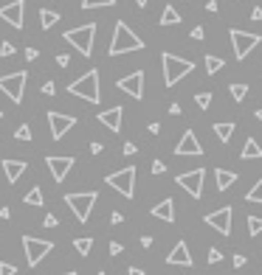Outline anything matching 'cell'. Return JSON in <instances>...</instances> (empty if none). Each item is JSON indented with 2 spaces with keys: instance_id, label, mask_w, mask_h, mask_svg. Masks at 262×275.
I'll return each mask as SVG.
<instances>
[{
  "instance_id": "obj_43",
  "label": "cell",
  "mask_w": 262,
  "mask_h": 275,
  "mask_svg": "<svg viewBox=\"0 0 262 275\" xmlns=\"http://www.w3.org/2000/svg\"><path fill=\"white\" fill-rule=\"evenodd\" d=\"M121 244H118V242H110V256H118V253H121Z\"/></svg>"
},
{
  "instance_id": "obj_42",
  "label": "cell",
  "mask_w": 262,
  "mask_h": 275,
  "mask_svg": "<svg viewBox=\"0 0 262 275\" xmlns=\"http://www.w3.org/2000/svg\"><path fill=\"white\" fill-rule=\"evenodd\" d=\"M121 222H124V217H121L118 211H113V213H110V225H121Z\"/></svg>"
},
{
  "instance_id": "obj_19",
  "label": "cell",
  "mask_w": 262,
  "mask_h": 275,
  "mask_svg": "<svg viewBox=\"0 0 262 275\" xmlns=\"http://www.w3.org/2000/svg\"><path fill=\"white\" fill-rule=\"evenodd\" d=\"M3 171H6V180L9 183H17L26 174V160H3Z\"/></svg>"
},
{
  "instance_id": "obj_56",
  "label": "cell",
  "mask_w": 262,
  "mask_h": 275,
  "mask_svg": "<svg viewBox=\"0 0 262 275\" xmlns=\"http://www.w3.org/2000/svg\"><path fill=\"white\" fill-rule=\"evenodd\" d=\"M62 275H76V272H74V270H71V272H62Z\"/></svg>"
},
{
  "instance_id": "obj_10",
  "label": "cell",
  "mask_w": 262,
  "mask_h": 275,
  "mask_svg": "<svg viewBox=\"0 0 262 275\" xmlns=\"http://www.w3.org/2000/svg\"><path fill=\"white\" fill-rule=\"evenodd\" d=\"M203 177H206L203 169H192V171H183L181 177H175V183L181 185L192 200H200V194H203Z\"/></svg>"
},
{
  "instance_id": "obj_18",
  "label": "cell",
  "mask_w": 262,
  "mask_h": 275,
  "mask_svg": "<svg viewBox=\"0 0 262 275\" xmlns=\"http://www.w3.org/2000/svg\"><path fill=\"white\" fill-rule=\"evenodd\" d=\"M121 121H124V107H110V110L99 112V124H104L110 132H118V129H121Z\"/></svg>"
},
{
  "instance_id": "obj_27",
  "label": "cell",
  "mask_w": 262,
  "mask_h": 275,
  "mask_svg": "<svg viewBox=\"0 0 262 275\" xmlns=\"http://www.w3.org/2000/svg\"><path fill=\"white\" fill-rule=\"evenodd\" d=\"M23 202H26V205H43V191H40V188H31V191H28V194L26 197H23Z\"/></svg>"
},
{
  "instance_id": "obj_20",
  "label": "cell",
  "mask_w": 262,
  "mask_h": 275,
  "mask_svg": "<svg viewBox=\"0 0 262 275\" xmlns=\"http://www.w3.org/2000/svg\"><path fill=\"white\" fill-rule=\"evenodd\" d=\"M152 217H155V219H164V222H175V202L166 197L164 202L152 205Z\"/></svg>"
},
{
  "instance_id": "obj_58",
  "label": "cell",
  "mask_w": 262,
  "mask_h": 275,
  "mask_svg": "<svg viewBox=\"0 0 262 275\" xmlns=\"http://www.w3.org/2000/svg\"><path fill=\"white\" fill-rule=\"evenodd\" d=\"M0 118H3V110H0Z\"/></svg>"
},
{
  "instance_id": "obj_46",
  "label": "cell",
  "mask_w": 262,
  "mask_h": 275,
  "mask_svg": "<svg viewBox=\"0 0 262 275\" xmlns=\"http://www.w3.org/2000/svg\"><path fill=\"white\" fill-rule=\"evenodd\" d=\"M124 154H135V143H124Z\"/></svg>"
},
{
  "instance_id": "obj_14",
  "label": "cell",
  "mask_w": 262,
  "mask_h": 275,
  "mask_svg": "<svg viewBox=\"0 0 262 275\" xmlns=\"http://www.w3.org/2000/svg\"><path fill=\"white\" fill-rule=\"evenodd\" d=\"M116 87H118L121 93L133 95V99H144V73H141V70H135V73H130V76H124V79H118Z\"/></svg>"
},
{
  "instance_id": "obj_51",
  "label": "cell",
  "mask_w": 262,
  "mask_h": 275,
  "mask_svg": "<svg viewBox=\"0 0 262 275\" xmlns=\"http://www.w3.org/2000/svg\"><path fill=\"white\" fill-rule=\"evenodd\" d=\"M206 9H209V11H217V9H220L217 0H209V3H206Z\"/></svg>"
},
{
  "instance_id": "obj_49",
  "label": "cell",
  "mask_w": 262,
  "mask_h": 275,
  "mask_svg": "<svg viewBox=\"0 0 262 275\" xmlns=\"http://www.w3.org/2000/svg\"><path fill=\"white\" fill-rule=\"evenodd\" d=\"M102 149H104L102 143H91V152H93V154H99V152H102Z\"/></svg>"
},
{
  "instance_id": "obj_54",
  "label": "cell",
  "mask_w": 262,
  "mask_h": 275,
  "mask_svg": "<svg viewBox=\"0 0 262 275\" xmlns=\"http://www.w3.org/2000/svg\"><path fill=\"white\" fill-rule=\"evenodd\" d=\"M147 3H150V0H135V6H138V9H144Z\"/></svg>"
},
{
  "instance_id": "obj_22",
  "label": "cell",
  "mask_w": 262,
  "mask_h": 275,
  "mask_svg": "<svg viewBox=\"0 0 262 275\" xmlns=\"http://www.w3.org/2000/svg\"><path fill=\"white\" fill-rule=\"evenodd\" d=\"M240 158H242V160H259V158H262V146L254 141V138H248L246 146H242V154H240Z\"/></svg>"
},
{
  "instance_id": "obj_17",
  "label": "cell",
  "mask_w": 262,
  "mask_h": 275,
  "mask_svg": "<svg viewBox=\"0 0 262 275\" xmlns=\"http://www.w3.org/2000/svg\"><path fill=\"white\" fill-rule=\"evenodd\" d=\"M166 264L169 267H192V253H189L186 242H178L172 247V253L166 256Z\"/></svg>"
},
{
  "instance_id": "obj_4",
  "label": "cell",
  "mask_w": 262,
  "mask_h": 275,
  "mask_svg": "<svg viewBox=\"0 0 262 275\" xmlns=\"http://www.w3.org/2000/svg\"><path fill=\"white\" fill-rule=\"evenodd\" d=\"M93 40H96V23H88V26L65 31V43H71L82 56H91L93 53Z\"/></svg>"
},
{
  "instance_id": "obj_57",
  "label": "cell",
  "mask_w": 262,
  "mask_h": 275,
  "mask_svg": "<svg viewBox=\"0 0 262 275\" xmlns=\"http://www.w3.org/2000/svg\"><path fill=\"white\" fill-rule=\"evenodd\" d=\"M96 275H107V272H96Z\"/></svg>"
},
{
  "instance_id": "obj_6",
  "label": "cell",
  "mask_w": 262,
  "mask_h": 275,
  "mask_svg": "<svg viewBox=\"0 0 262 275\" xmlns=\"http://www.w3.org/2000/svg\"><path fill=\"white\" fill-rule=\"evenodd\" d=\"M104 180H107L110 188H116L121 197L133 200V194H135V169H133V166H127V169H121V171H113V174L104 177Z\"/></svg>"
},
{
  "instance_id": "obj_55",
  "label": "cell",
  "mask_w": 262,
  "mask_h": 275,
  "mask_svg": "<svg viewBox=\"0 0 262 275\" xmlns=\"http://www.w3.org/2000/svg\"><path fill=\"white\" fill-rule=\"evenodd\" d=\"M257 118H259V121H262V110H257Z\"/></svg>"
},
{
  "instance_id": "obj_15",
  "label": "cell",
  "mask_w": 262,
  "mask_h": 275,
  "mask_svg": "<svg viewBox=\"0 0 262 275\" xmlns=\"http://www.w3.org/2000/svg\"><path fill=\"white\" fill-rule=\"evenodd\" d=\"M45 163H48L51 177H54L57 183H62L65 177H68V171L74 169V158H71V154H62V158H59V154H48V158H45Z\"/></svg>"
},
{
  "instance_id": "obj_39",
  "label": "cell",
  "mask_w": 262,
  "mask_h": 275,
  "mask_svg": "<svg viewBox=\"0 0 262 275\" xmlns=\"http://www.w3.org/2000/svg\"><path fill=\"white\" fill-rule=\"evenodd\" d=\"M68 62H71L68 53H59V56H57V65H59V68H68Z\"/></svg>"
},
{
  "instance_id": "obj_44",
  "label": "cell",
  "mask_w": 262,
  "mask_h": 275,
  "mask_svg": "<svg viewBox=\"0 0 262 275\" xmlns=\"http://www.w3.org/2000/svg\"><path fill=\"white\" fill-rule=\"evenodd\" d=\"M26 59H28V62H34V59H37V48H26Z\"/></svg>"
},
{
  "instance_id": "obj_28",
  "label": "cell",
  "mask_w": 262,
  "mask_h": 275,
  "mask_svg": "<svg viewBox=\"0 0 262 275\" xmlns=\"http://www.w3.org/2000/svg\"><path fill=\"white\" fill-rule=\"evenodd\" d=\"M229 93H231V99H234V101H246L248 87L246 85H229Z\"/></svg>"
},
{
  "instance_id": "obj_34",
  "label": "cell",
  "mask_w": 262,
  "mask_h": 275,
  "mask_svg": "<svg viewBox=\"0 0 262 275\" xmlns=\"http://www.w3.org/2000/svg\"><path fill=\"white\" fill-rule=\"evenodd\" d=\"M14 138H17V141H31V127H28V124H20Z\"/></svg>"
},
{
  "instance_id": "obj_50",
  "label": "cell",
  "mask_w": 262,
  "mask_h": 275,
  "mask_svg": "<svg viewBox=\"0 0 262 275\" xmlns=\"http://www.w3.org/2000/svg\"><path fill=\"white\" fill-rule=\"evenodd\" d=\"M141 247H152V236H144V239H141Z\"/></svg>"
},
{
  "instance_id": "obj_3",
  "label": "cell",
  "mask_w": 262,
  "mask_h": 275,
  "mask_svg": "<svg viewBox=\"0 0 262 275\" xmlns=\"http://www.w3.org/2000/svg\"><path fill=\"white\" fill-rule=\"evenodd\" d=\"M68 93L79 95V99L91 101V104H99V101H102V90H99V70H88L85 76H79L76 82H71Z\"/></svg>"
},
{
  "instance_id": "obj_5",
  "label": "cell",
  "mask_w": 262,
  "mask_h": 275,
  "mask_svg": "<svg viewBox=\"0 0 262 275\" xmlns=\"http://www.w3.org/2000/svg\"><path fill=\"white\" fill-rule=\"evenodd\" d=\"M96 200H99L96 191H79V194L65 197L68 208L74 211V217L79 219V222H88V219H91V211H93V205H96Z\"/></svg>"
},
{
  "instance_id": "obj_32",
  "label": "cell",
  "mask_w": 262,
  "mask_h": 275,
  "mask_svg": "<svg viewBox=\"0 0 262 275\" xmlns=\"http://www.w3.org/2000/svg\"><path fill=\"white\" fill-rule=\"evenodd\" d=\"M116 0H82V9H104V6H113Z\"/></svg>"
},
{
  "instance_id": "obj_12",
  "label": "cell",
  "mask_w": 262,
  "mask_h": 275,
  "mask_svg": "<svg viewBox=\"0 0 262 275\" xmlns=\"http://www.w3.org/2000/svg\"><path fill=\"white\" fill-rule=\"evenodd\" d=\"M23 17H26V3L23 0H11V3L0 6V20H6L11 28H23Z\"/></svg>"
},
{
  "instance_id": "obj_37",
  "label": "cell",
  "mask_w": 262,
  "mask_h": 275,
  "mask_svg": "<svg viewBox=\"0 0 262 275\" xmlns=\"http://www.w3.org/2000/svg\"><path fill=\"white\" fill-rule=\"evenodd\" d=\"M11 53H14V45H11V43L0 45V56H11Z\"/></svg>"
},
{
  "instance_id": "obj_24",
  "label": "cell",
  "mask_w": 262,
  "mask_h": 275,
  "mask_svg": "<svg viewBox=\"0 0 262 275\" xmlns=\"http://www.w3.org/2000/svg\"><path fill=\"white\" fill-rule=\"evenodd\" d=\"M181 14H178L175 6H164V14H161V26H178Z\"/></svg>"
},
{
  "instance_id": "obj_11",
  "label": "cell",
  "mask_w": 262,
  "mask_h": 275,
  "mask_svg": "<svg viewBox=\"0 0 262 275\" xmlns=\"http://www.w3.org/2000/svg\"><path fill=\"white\" fill-rule=\"evenodd\" d=\"M48 124H51V138H54V141H62L65 132H71V129L76 127V118H74V115H62V112L51 110V112H48Z\"/></svg>"
},
{
  "instance_id": "obj_38",
  "label": "cell",
  "mask_w": 262,
  "mask_h": 275,
  "mask_svg": "<svg viewBox=\"0 0 262 275\" xmlns=\"http://www.w3.org/2000/svg\"><path fill=\"white\" fill-rule=\"evenodd\" d=\"M43 225H45V228H57V225H59V219L54 217V213H48V217L43 219Z\"/></svg>"
},
{
  "instance_id": "obj_8",
  "label": "cell",
  "mask_w": 262,
  "mask_h": 275,
  "mask_svg": "<svg viewBox=\"0 0 262 275\" xmlns=\"http://www.w3.org/2000/svg\"><path fill=\"white\" fill-rule=\"evenodd\" d=\"M23 247H26V261L28 267H37L40 261L54 250V242L48 239H34V236H23Z\"/></svg>"
},
{
  "instance_id": "obj_53",
  "label": "cell",
  "mask_w": 262,
  "mask_h": 275,
  "mask_svg": "<svg viewBox=\"0 0 262 275\" xmlns=\"http://www.w3.org/2000/svg\"><path fill=\"white\" fill-rule=\"evenodd\" d=\"M251 20H262V9H254V14H251Z\"/></svg>"
},
{
  "instance_id": "obj_2",
  "label": "cell",
  "mask_w": 262,
  "mask_h": 275,
  "mask_svg": "<svg viewBox=\"0 0 262 275\" xmlns=\"http://www.w3.org/2000/svg\"><path fill=\"white\" fill-rule=\"evenodd\" d=\"M161 65H164V85L175 87L183 76H189L195 70V65L189 59H181L175 53H161Z\"/></svg>"
},
{
  "instance_id": "obj_1",
  "label": "cell",
  "mask_w": 262,
  "mask_h": 275,
  "mask_svg": "<svg viewBox=\"0 0 262 275\" xmlns=\"http://www.w3.org/2000/svg\"><path fill=\"white\" fill-rule=\"evenodd\" d=\"M141 48H144L141 37H135L127 23L118 20L116 28H113V43L107 48V53H110V56H121V53H133V51H141Z\"/></svg>"
},
{
  "instance_id": "obj_33",
  "label": "cell",
  "mask_w": 262,
  "mask_h": 275,
  "mask_svg": "<svg viewBox=\"0 0 262 275\" xmlns=\"http://www.w3.org/2000/svg\"><path fill=\"white\" fill-rule=\"evenodd\" d=\"M195 104H198L200 110H209V104H212V93H198V95H195Z\"/></svg>"
},
{
  "instance_id": "obj_29",
  "label": "cell",
  "mask_w": 262,
  "mask_h": 275,
  "mask_svg": "<svg viewBox=\"0 0 262 275\" xmlns=\"http://www.w3.org/2000/svg\"><path fill=\"white\" fill-rule=\"evenodd\" d=\"M246 200H248V202H259V205H262V180L254 183V188L246 194Z\"/></svg>"
},
{
  "instance_id": "obj_25",
  "label": "cell",
  "mask_w": 262,
  "mask_h": 275,
  "mask_svg": "<svg viewBox=\"0 0 262 275\" xmlns=\"http://www.w3.org/2000/svg\"><path fill=\"white\" fill-rule=\"evenodd\" d=\"M214 132H217L220 143H229L231 135H234V124H214Z\"/></svg>"
},
{
  "instance_id": "obj_36",
  "label": "cell",
  "mask_w": 262,
  "mask_h": 275,
  "mask_svg": "<svg viewBox=\"0 0 262 275\" xmlns=\"http://www.w3.org/2000/svg\"><path fill=\"white\" fill-rule=\"evenodd\" d=\"M220 261H223V253H220L217 247H212L209 250V264H220Z\"/></svg>"
},
{
  "instance_id": "obj_7",
  "label": "cell",
  "mask_w": 262,
  "mask_h": 275,
  "mask_svg": "<svg viewBox=\"0 0 262 275\" xmlns=\"http://www.w3.org/2000/svg\"><path fill=\"white\" fill-rule=\"evenodd\" d=\"M26 82H28V73H26V70H17V73L0 76V90L9 95L14 104H20V101H23V93H26Z\"/></svg>"
},
{
  "instance_id": "obj_35",
  "label": "cell",
  "mask_w": 262,
  "mask_h": 275,
  "mask_svg": "<svg viewBox=\"0 0 262 275\" xmlns=\"http://www.w3.org/2000/svg\"><path fill=\"white\" fill-rule=\"evenodd\" d=\"M14 272H17L14 264H9V261H0V275H14Z\"/></svg>"
},
{
  "instance_id": "obj_48",
  "label": "cell",
  "mask_w": 262,
  "mask_h": 275,
  "mask_svg": "<svg viewBox=\"0 0 262 275\" xmlns=\"http://www.w3.org/2000/svg\"><path fill=\"white\" fill-rule=\"evenodd\" d=\"M169 112L172 115H181V104H169Z\"/></svg>"
},
{
  "instance_id": "obj_31",
  "label": "cell",
  "mask_w": 262,
  "mask_h": 275,
  "mask_svg": "<svg viewBox=\"0 0 262 275\" xmlns=\"http://www.w3.org/2000/svg\"><path fill=\"white\" fill-rule=\"evenodd\" d=\"M246 222H248V233L251 236H259L262 233V217H248Z\"/></svg>"
},
{
  "instance_id": "obj_40",
  "label": "cell",
  "mask_w": 262,
  "mask_h": 275,
  "mask_svg": "<svg viewBox=\"0 0 262 275\" xmlns=\"http://www.w3.org/2000/svg\"><path fill=\"white\" fill-rule=\"evenodd\" d=\"M164 160H155V163H152V174H164Z\"/></svg>"
},
{
  "instance_id": "obj_41",
  "label": "cell",
  "mask_w": 262,
  "mask_h": 275,
  "mask_svg": "<svg viewBox=\"0 0 262 275\" xmlns=\"http://www.w3.org/2000/svg\"><path fill=\"white\" fill-rule=\"evenodd\" d=\"M43 93H45V95H54V93H57V85H54V82H45V85H43Z\"/></svg>"
},
{
  "instance_id": "obj_9",
  "label": "cell",
  "mask_w": 262,
  "mask_h": 275,
  "mask_svg": "<svg viewBox=\"0 0 262 275\" xmlns=\"http://www.w3.org/2000/svg\"><path fill=\"white\" fill-rule=\"evenodd\" d=\"M259 43H262L259 34H248V31H240V28H231V48H234V56L240 59V62H242V59H246Z\"/></svg>"
},
{
  "instance_id": "obj_26",
  "label": "cell",
  "mask_w": 262,
  "mask_h": 275,
  "mask_svg": "<svg viewBox=\"0 0 262 275\" xmlns=\"http://www.w3.org/2000/svg\"><path fill=\"white\" fill-rule=\"evenodd\" d=\"M223 59H220V56H206V73H209V76H214V73H217V70H223Z\"/></svg>"
},
{
  "instance_id": "obj_23",
  "label": "cell",
  "mask_w": 262,
  "mask_h": 275,
  "mask_svg": "<svg viewBox=\"0 0 262 275\" xmlns=\"http://www.w3.org/2000/svg\"><path fill=\"white\" fill-rule=\"evenodd\" d=\"M59 23V14L57 11H51V9H40V26L48 31V28H54Z\"/></svg>"
},
{
  "instance_id": "obj_30",
  "label": "cell",
  "mask_w": 262,
  "mask_h": 275,
  "mask_svg": "<svg viewBox=\"0 0 262 275\" xmlns=\"http://www.w3.org/2000/svg\"><path fill=\"white\" fill-rule=\"evenodd\" d=\"M74 247H76V253H79V256H88V253H91V247H93V239H76Z\"/></svg>"
},
{
  "instance_id": "obj_16",
  "label": "cell",
  "mask_w": 262,
  "mask_h": 275,
  "mask_svg": "<svg viewBox=\"0 0 262 275\" xmlns=\"http://www.w3.org/2000/svg\"><path fill=\"white\" fill-rule=\"evenodd\" d=\"M175 154H181V158H198V154H203V146H200L198 135H195L192 129H186V132H183V138L178 141Z\"/></svg>"
},
{
  "instance_id": "obj_47",
  "label": "cell",
  "mask_w": 262,
  "mask_h": 275,
  "mask_svg": "<svg viewBox=\"0 0 262 275\" xmlns=\"http://www.w3.org/2000/svg\"><path fill=\"white\" fill-rule=\"evenodd\" d=\"M127 275H144V270H141V267H130Z\"/></svg>"
},
{
  "instance_id": "obj_45",
  "label": "cell",
  "mask_w": 262,
  "mask_h": 275,
  "mask_svg": "<svg viewBox=\"0 0 262 275\" xmlns=\"http://www.w3.org/2000/svg\"><path fill=\"white\" fill-rule=\"evenodd\" d=\"M192 40H203V28H192Z\"/></svg>"
},
{
  "instance_id": "obj_21",
  "label": "cell",
  "mask_w": 262,
  "mask_h": 275,
  "mask_svg": "<svg viewBox=\"0 0 262 275\" xmlns=\"http://www.w3.org/2000/svg\"><path fill=\"white\" fill-rule=\"evenodd\" d=\"M214 177H217V191H225V188H231V185L237 183V174H234V171H229V169H217V171H214Z\"/></svg>"
},
{
  "instance_id": "obj_13",
  "label": "cell",
  "mask_w": 262,
  "mask_h": 275,
  "mask_svg": "<svg viewBox=\"0 0 262 275\" xmlns=\"http://www.w3.org/2000/svg\"><path fill=\"white\" fill-rule=\"evenodd\" d=\"M231 217H234V211H231V208H220V211L209 213L203 222L209 225V228L217 230L220 236H231Z\"/></svg>"
},
{
  "instance_id": "obj_52",
  "label": "cell",
  "mask_w": 262,
  "mask_h": 275,
  "mask_svg": "<svg viewBox=\"0 0 262 275\" xmlns=\"http://www.w3.org/2000/svg\"><path fill=\"white\" fill-rule=\"evenodd\" d=\"M11 217V211H9V208H0V219H9Z\"/></svg>"
}]
</instances>
